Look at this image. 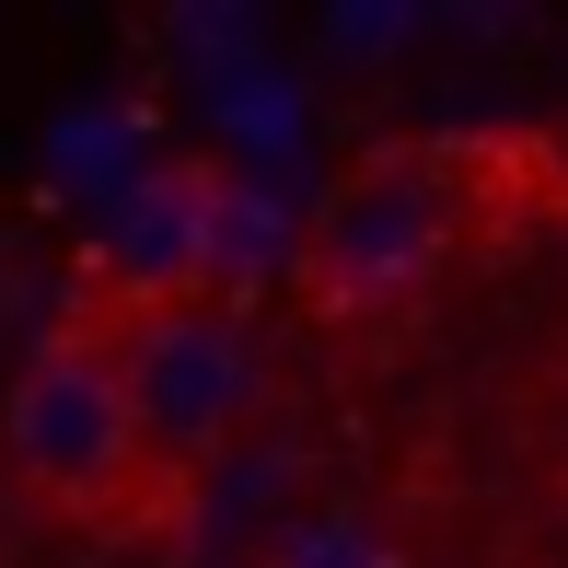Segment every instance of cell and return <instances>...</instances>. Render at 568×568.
I'll return each mask as SVG.
<instances>
[{"mask_svg":"<svg viewBox=\"0 0 568 568\" xmlns=\"http://www.w3.org/2000/svg\"><path fill=\"white\" fill-rule=\"evenodd\" d=\"M464 210V151H359L302 221V302L314 314H395L442 278Z\"/></svg>","mask_w":568,"mask_h":568,"instance_id":"obj_1","label":"cell"},{"mask_svg":"<svg viewBox=\"0 0 568 568\" xmlns=\"http://www.w3.org/2000/svg\"><path fill=\"white\" fill-rule=\"evenodd\" d=\"M0 464H12L23 499L70 510V523H128V499L163 453L140 442V406H128V383L105 359L82 337H47L0 395Z\"/></svg>","mask_w":568,"mask_h":568,"instance_id":"obj_2","label":"cell"},{"mask_svg":"<svg viewBox=\"0 0 568 568\" xmlns=\"http://www.w3.org/2000/svg\"><path fill=\"white\" fill-rule=\"evenodd\" d=\"M116 291H128V278H116ZM82 348L128 383L140 442L163 464H186V476L244 429V406H255V337L221 314V302H151V291H128L116 337H82Z\"/></svg>","mask_w":568,"mask_h":568,"instance_id":"obj_3","label":"cell"},{"mask_svg":"<svg viewBox=\"0 0 568 568\" xmlns=\"http://www.w3.org/2000/svg\"><path fill=\"white\" fill-rule=\"evenodd\" d=\"M221 174L210 151H151L140 174L116 186V278L151 302H186L210 278V244H221Z\"/></svg>","mask_w":568,"mask_h":568,"instance_id":"obj_4","label":"cell"},{"mask_svg":"<svg viewBox=\"0 0 568 568\" xmlns=\"http://www.w3.org/2000/svg\"><path fill=\"white\" fill-rule=\"evenodd\" d=\"M267 267H302V232H291V210L267 197V174H221V244H210V278H221V291H255Z\"/></svg>","mask_w":568,"mask_h":568,"instance_id":"obj_5","label":"cell"},{"mask_svg":"<svg viewBox=\"0 0 568 568\" xmlns=\"http://www.w3.org/2000/svg\"><path fill=\"white\" fill-rule=\"evenodd\" d=\"M267 568H406V546L372 523V510L325 499V510H291V523L267 534Z\"/></svg>","mask_w":568,"mask_h":568,"instance_id":"obj_6","label":"cell"},{"mask_svg":"<svg viewBox=\"0 0 568 568\" xmlns=\"http://www.w3.org/2000/svg\"><path fill=\"white\" fill-rule=\"evenodd\" d=\"M557 151H568V140H557Z\"/></svg>","mask_w":568,"mask_h":568,"instance_id":"obj_7","label":"cell"}]
</instances>
